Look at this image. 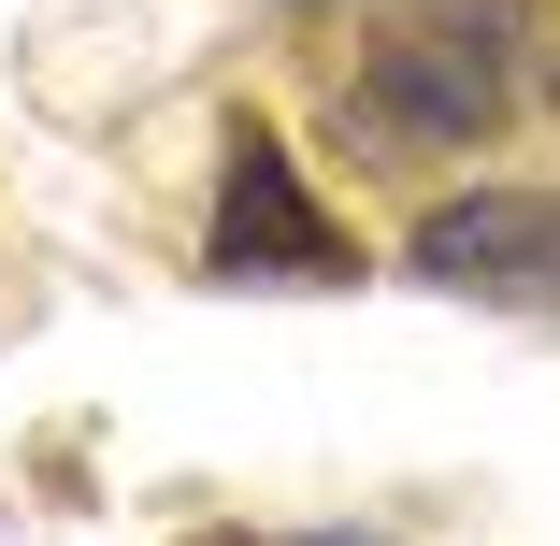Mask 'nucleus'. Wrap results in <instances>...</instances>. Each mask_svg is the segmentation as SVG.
Wrapping results in <instances>:
<instances>
[{
    "label": "nucleus",
    "instance_id": "nucleus-1",
    "mask_svg": "<svg viewBox=\"0 0 560 546\" xmlns=\"http://www.w3.org/2000/svg\"><path fill=\"white\" fill-rule=\"evenodd\" d=\"M532 58H546V0H431L330 72V130L360 159H460L532 101Z\"/></svg>",
    "mask_w": 560,
    "mask_h": 546
},
{
    "label": "nucleus",
    "instance_id": "nucleus-2",
    "mask_svg": "<svg viewBox=\"0 0 560 546\" xmlns=\"http://www.w3.org/2000/svg\"><path fill=\"white\" fill-rule=\"evenodd\" d=\"M201 274H215V288H346V274H360V231L316 201V173H302V144H288L273 116H231V144H215Z\"/></svg>",
    "mask_w": 560,
    "mask_h": 546
},
{
    "label": "nucleus",
    "instance_id": "nucleus-3",
    "mask_svg": "<svg viewBox=\"0 0 560 546\" xmlns=\"http://www.w3.org/2000/svg\"><path fill=\"white\" fill-rule=\"evenodd\" d=\"M402 274L445 288V302L560 316V187H445V201H417Z\"/></svg>",
    "mask_w": 560,
    "mask_h": 546
}]
</instances>
